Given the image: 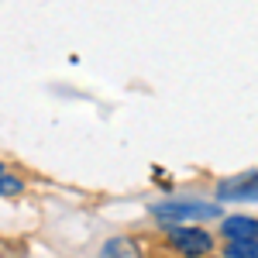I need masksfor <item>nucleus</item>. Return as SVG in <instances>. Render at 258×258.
I'll return each mask as SVG.
<instances>
[{
    "label": "nucleus",
    "mask_w": 258,
    "mask_h": 258,
    "mask_svg": "<svg viewBox=\"0 0 258 258\" xmlns=\"http://www.w3.org/2000/svg\"><path fill=\"white\" fill-rule=\"evenodd\" d=\"M152 214L165 224H176V220H210L220 214V207L207 200H162L152 207Z\"/></svg>",
    "instance_id": "obj_1"
},
{
    "label": "nucleus",
    "mask_w": 258,
    "mask_h": 258,
    "mask_svg": "<svg viewBox=\"0 0 258 258\" xmlns=\"http://www.w3.org/2000/svg\"><path fill=\"white\" fill-rule=\"evenodd\" d=\"M169 244H172L182 258H203V255H210L214 238H210L207 231H197V227H172V231H169Z\"/></svg>",
    "instance_id": "obj_2"
},
{
    "label": "nucleus",
    "mask_w": 258,
    "mask_h": 258,
    "mask_svg": "<svg viewBox=\"0 0 258 258\" xmlns=\"http://www.w3.org/2000/svg\"><path fill=\"white\" fill-rule=\"evenodd\" d=\"M217 197L220 200H258V172H241V176L220 179L217 182Z\"/></svg>",
    "instance_id": "obj_3"
},
{
    "label": "nucleus",
    "mask_w": 258,
    "mask_h": 258,
    "mask_svg": "<svg viewBox=\"0 0 258 258\" xmlns=\"http://www.w3.org/2000/svg\"><path fill=\"white\" fill-rule=\"evenodd\" d=\"M220 234L227 241H258V217H244V214L224 217L220 220Z\"/></svg>",
    "instance_id": "obj_4"
},
{
    "label": "nucleus",
    "mask_w": 258,
    "mask_h": 258,
    "mask_svg": "<svg viewBox=\"0 0 258 258\" xmlns=\"http://www.w3.org/2000/svg\"><path fill=\"white\" fill-rule=\"evenodd\" d=\"M97 258H141V248L131 238H110Z\"/></svg>",
    "instance_id": "obj_5"
},
{
    "label": "nucleus",
    "mask_w": 258,
    "mask_h": 258,
    "mask_svg": "<svg viewBox=\"0 0 258 258\" xmlns=\"http://www.w3.org/2000/svg\"><path fill=\"white\" fill-rule=\"evenodd\" d=\"M224 258H258V241H231Z\"/></svg>",
    "instance_id": "obj_6"
},
{
    "label": "nucleus",
    "mask_w": 258,
    "mask_h": 258,
    "mask_svg": "<svg viewBox=\"0 0 258 258\" xmlns=\"http://www.w3.org/2000/svg\"><path fill=\"white\" fill-rule=\"evenodd\" d=\"M21 189H24V182L18 176H11L7 169H4V162H0V197H18Z\"/></svg>",
    "instance_id": "obj_7"
}]
</instances>
